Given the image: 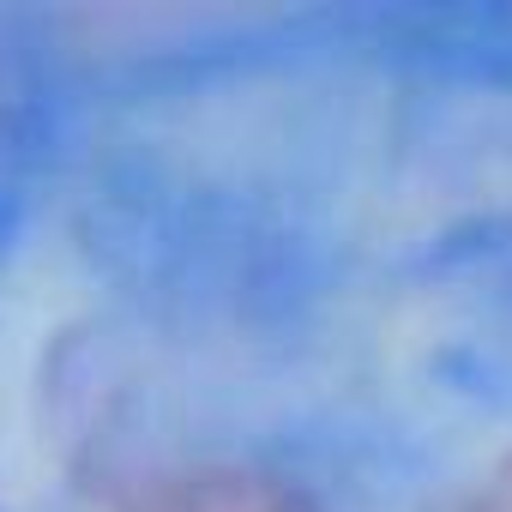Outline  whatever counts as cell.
<instances>
[{"instance_id": "6da1fadb", "label": "cell", "mask_w": 512, "mask_h": 512, "mask_svg": "<svg viewBox=\"0 0 512 512\" xmlns=\"http://www.w3.org/2000/svg\"><path fill=\"white\" fill-rule=\"evenodd\" d=\"M103 512H314V506L278 476L235 470V464H199V470L145 476L109 494Z\"/></svg>"}, {"instance_id": "7a4b0ae2", "label": "cell", "mask_w": 512, "mask_h": 512, "mask_svg": "<svg viewBox=\"0 0 512 512\" xmlns=\"http://www.w3.org/2000/svg\"><path fill=\"white\" fill-rule=\"evenodd\" d=\"M440 512H512V458L488 464L476 482H464Z\"/></svg>"}]
</instances>
